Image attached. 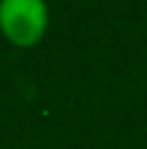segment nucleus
<instances>
[{
	"mask_svg": "<svg viewBox=\"0 0 147 149\" xmlns=\"http://www.w3.org/2000/svg\"><path fill=\"white\" fill-rule=\"evenodd\" d=\"M50 24V10L42 0H3L0 3V31L21 50L42 42Z\"/></svg>",
	"mask_w": 147,
	"mask_h": 149,
	"instance_id": "f257e3e1",
	"label": "nucleus"
}]
</instances>
